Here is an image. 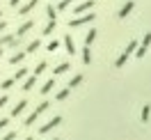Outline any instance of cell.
Here are the masks:
<instances>
[{
	"mask_svg": "<svg viewBox=\"0 0 151 140\" xmlns=\"http://www.w3.org/2000/svg\"><path fill=\"white\" fill-rule=\"evenodd\" d=\"M69 92H71V90H69V87H64V90H60V92H57L55 99H57V101H64L66 96H69Z\"/></svg>",
	"mask_w": 151,
	"mask_h": 140,
	"instance_id": "obj_23",
	"label": "cell"
},
{
	"mask_svg": "<svg viewBox=\"0 0 151 140\" xmlns=\"http://www.w3.org/2000/svg\"><path fill=\"white\" fill-rule=\"evenodd\" d=\"M48 106H50V103H48V101H41V103H39V106H37V108H35V112H30L28 117L23 120V124H25V126H32V124L37 122V117H39V115L48 110Z\"/></svg>",
	"mask_w": 151,
	"mask_h": 140,
	"instance_id": "obj_1",
	"label": "cell"
},
{
	"mask_svg": "<svg viewBox=\"0 0 151 140\" xmlns=\"http://www.w3.org/2000/svg\"><path fill=\"white\" fill-rule=\"evenodd\" d=\"M60 124H62V117H60V115H55V117H53L50 122H46V124L39 129V133H48L50 129H55V126H60Z\"/></svg>",
	"mask_w": 151,
	"mask_h": 140,
	"instance_id": "obj_5",
	"label": "cell"
},
{
	"mask_svg": "<svg viewBox=\"0 0 151 140\" xmlns=\"http://www.w3.org/2000/svg\"><path fill=\"white\" fill-rule=\"evenodd\" d=\"M14 83H16L14 78H7V81H2V83H0V87H2V90H9V87H14Z\"/></svg>",
	"mask_w": 151,
	"mask_h": 140,
	"instance_id": "obj_26",
	"label": "cell"
},
{
	"mask_svg": "<svg viewBox=\"0 0 151 140\" xmlns=\"http://www.w3.org/2000/svg\"><path fill=\"white\" fill-rule=\"evenodd\" d=\"M0 19H2V12H0Z\"/></svg>",
	"mask_w": 151,
	"mask_h": 140,
	"instance_id": "obj_37",
	"label": "cell"
},
{
	"mask_svg": "<svg viewBox=\"0 0 151 140\" xmlns=\"http://www.w3.org/2000/svg\"><path fill=\"white\" fill-rule=\"evenodd\" d=\"M53 30H55V21H48V23H46V28L41 30V32H44V37H48V35H50Z\"/></svg>",
	"mask_w": 151,
	"mask_h": 140,
	"instance_id": "obj_20",
	"label": "cell"
},
{
	"mask_svg": "<svg viewBox=\"0 0 151 140\" xmlns=\"http://www.w3.org/2000/svg\"><path fill=\"white\" fill-rule=\"evenodd\" d=\"M64 48H66V53H69V55H76V44H73V39L69 37V35L64 37Z\"/></svg>",
	"mask_w": 151,
	"mask_h": 140,
	"instance_id": "obj_11",
	"label": "cell"
},
{
	"mask_svg": "<svg viewBox=\"0 0 151 140\" xmlns=\"http://www.w3.org/2000/svg\"><path fill=\"white\" fill-rule=\"evenodd\" d=\"M135 48H137V41H135V39H133V41H128V46L124 48V53H122L119 57H117L114 67H124V65H126V60H128V57H131L133 53H135Z\"/></svg>",
	"mask_w": 151,
	"mask_h": 140,
	"instance_id": "obj_2",
	"label": "cell"
},
{
	"mask_svg": "<svg viewBox=\"0 0 151 140\" xmlns=\"http://www.w3.org/2000/svg\"><path fill=\"white\" fill-rule=\"evenodd\" d=\"M23 60H25V53H23V51H19V53H14V55L9 57V65H12V67H14V65H21Z\"/></svg>",
	"mask_w": 151,
	"mask_h": 140,
	"instance_id": "obj_12",
	"label": "cell"
},
{
	"mask_svg": "<svg viewBox=\"0 0 151 140\" xmlns=\"http://www.w3.org/2000/svg\"><path fill=\"white\" fill-rule=\"evenodd\" d=\"M25 76H28V69H25V67H21L19 71H16V74H14V81H23V78H25Z\"/></svg>",
	"mask_w": 151,
	"mask_h": 140,
	"instance_id": "obj_21",
	"label": "cell"
},
{
	"mask_svg": "<svg viewBox=\"0 0 151 140\" xmlns=\"http://www.w3.org/2000/svg\"><path fill=\"white\" fill-rule=\"evenodd\" d=\"M16 136H19L16 131H7V133L2 136V140H16Z\"/></svg>",
	"mask_w": 151,
	"mask_h": 140,
	"instance_id": "obj_28",
	"label": "cell"
},
{
	"mask_svg": "<svg viewBox=\"0 0 151 140\" xmlns=\"http://www.w3.org/2000/svg\"><path fill=\"white\" fill-rule=\"evenodd\" d=\"M94 7V0H85V2H80V5H76L73 7V12L76 14H87V12Z\"/></svg>",
	"mask_w": 151,
	"mask_h": 140,
	"instance_id": "obj_7",
	"label": "cell"
},
{
	"mask_svg": "<svg viewBox=\"0 0 151 140\" xmlns=\"http://www.w3.org/2000/svg\"><path fill=\"white\" fill-rule=\"evenodd\" d=\"M2 46L16 48V46H19V37H14V35H5V37H0V48H2Z\"/></svg>",
	"mask_w": 151,
	"mask_h": 140,
	"instance_id": "obj_6",
	"label": "cell"
},
{
	"mask_svg": "<svg viewBox=\"0 0 151 140\" xmlns=\"http://www.w3.org/2000/svg\"><path fill=\"white\" fill-rule=\"evenodd\" d=\"M53 87H55V78H48L46 83L41 85V94H48L50 90H53Z\"/></svg>",
	"mask_w": 151,
	"mask_h": 140,
	"instance_id": "obj_16",
	"label": "cell"
},
{
	"mask_svg": "<svg viewBox=\"0 0 151 140\" xmlns=\"http://www.w3.org/2000/svg\"><path fill=\"white\" fill-rule=\"evenodd\" d=\"M53 140H60V138H53Z\"/></svg>",
	"mask_w": 151,
	"mask_h": 140,
	"instance_id": "obj_38",
	"label": "cell"
},
{
	"mask_svg": "<svg viewBox=\"0 0 151 140\" xmlns=\"http://www.w3.org/2000/svg\"><path fill=\"white\" fill-rule=\"evenodd\" d=\"M133 7H135L133 2H126V5H124L122 9H119V19H126V16H128V14L133 12Z\"/></svg>",
	"mask_w": 151,
	"mask_h": 140,
	"instance_id": "obj_14",
	"label": "cell"
},
{
	"mask_svg": "<svg viewBox=\"0 0 151 140\" xmlns=\"http://www.w3.org/2000/svg\"><path fill=\"white\" fill-rule=\"evenodd\" d=\"M83 62H85V65H89V62H92V53H89V46L83 48Z\"/></svg>",
	"mask_w": 151,
	"mask_h": 140,
	"instance_id": "obj_22",
	"label": "cell"
},
{
	"mask_svg": "<svg viewBox=\"0 0 151 140\" xmlns=\"http://www.w3.org/2000/svg\"><path fill=\"white\" fill-rule=\"evenodd\" d=\"M44 71H46V62H39V65L35 67V74L32 76H39V74H44Z\"/></svg>",
	"mask_w": 151,
	"mask_h": 140,
	"instance_id": "obj_27",
	"label": "cell"
},
{
	"mask_svg": "<svg viewBox=\"0 0 151 140\" xmlns=\"http://www.w3.org/2000/svg\"><path fill=\"white\" fill-rule=\"evenodd\" d=\"M149 112H151L149 106H144V108H142V122H147V120H149Z\"/></svg>",
	"mask_w": 151,
	"mask_h": 140,
	"instance_id": "obj_30",
	"label": "cell"
},
{
	"mask_svg": "<svg viewBox=\"0 0 151 140\" xmlns=\"http://www.w3.org/2000/svg\"><path fill=\"white\" fill-rule=\"evenodd\" d=\"M0 57H2V48H0Z\"/></svg>",
	"mask_w": 151,
	"mask_h": 140,
	"instance_id": "obj_36",
	"label": "cell"
},
{
	"mask_svg": "<svg viewBox=\"0 0 151 140\" xmlns=\"http://www.w3.org/2000/svg\"><path fill=\"white\" fill-rule=\"evenodd\" d=\"M19 2H21V0H12L9 5H12V7H19Z\"/></svg>",
	"mask_w": 151,
	"mask_h": 140,
	"instance_id": "obj_34",
	"label": "cell"
},
{
	"mask_svg": "<svg viewBox=\"0 0 151 140\" xmlns=\"http://www.w3.org/2000/svg\"><path fill=\"white\" fill-rule=\"evenodd\" d=\"M73 0H60V5H57L55 9H60V12H64V9H69V5H71Z\"/></svg>",
	"mask_w": 151,
	"mask_h": 140,
	"instance_id": "obj_25",
	"label": "cell"
},
{
	"mask_svg": "<svg viewBox=\"0 0 151 140\" xmlns=\"http://www.w3.org/2000/svg\"><path fill=\"white\" fill-rule=\"evenodd\" d=\"M5 28H7V23H5V21H0V35L5 32Z\"/></svg>",
	"mask_w": 151,
	"mask_h": 140,
	"instance_id": "obj_33",
	"label": "cell"
},
{
	"mask_svg": "<svg viewBox=\"0 0 151 140\" xmlns=\"http://www.w3.org/2000/svg\"><path fill=\"white\" fill-rule=\"evenodd\" d=\"M37 2H39V0H28V2H25V5L19 9V14H23V16H25V14H30V12L37 7Z\"/></svg>",
	"mask_w": 151,
	"mask_h": 140,
	"instance_id": "obj_9",
	"label": "cell"
},
{
	"mask_svg": "<svg viewBox=\"0 0 151 140\" xmlns=\"http://www.w3.org/2000/svg\"><path fill=\"white\" fill-rule=\"evenodd\" d=\"M83 83V74H76L73 78H71V81H69V90H71V87H78V85Z\"/></svg>",
	"mask_w": 151,
	"mask_h": 140,
	"instance_id": "obj_18",
	"label": "cell"
},
{
	"mask_svg": "<svg viewBox=\"0 0 151 140\" xmlns=\"http://www.w3.org/2000/svg\"><path fill=\"white\" fill-rule=\"evenodd\" d=\"M69 69H71V65H69V62H62V65H57V67H55V71H53V74L60 76V74H66Z\"/></svg>",
	"mask_w": 151,
	"mask_h": 140,
	"instance_id": "obj_17",
	"label": "cell"
},
{
	"mask_svg": "<svg viewBox=\"0 0 151 140\" xmlns=\"http://www.w3.org/2000/svg\"><path fill=\"white\" fill-rule=\"evenodd\" d=\"M25 106H28V101H25V99H21V101L14 106V110H12V117H19L21 112L25 110Z\"/></svg>",
	"mask_w": 151,
	"mask_h": 140,
	"instance_id": "obj_10",
	"label": "cell"
},
{
	"mask_svg": "<svg viewBox=\"0 0 151 140\" xmlns=\"http://www.w3.org/2000/svg\"><path fill=\"white\" fill-rule=\"evenodd\" d=\"M94 39H96V30L92 28L89 32H87V37H85V46H92V44H94Z\"/></svg>",
	"mask_w": 151,
	"mask_h": 140,
	"instance_id": "obj_19",
	"label": "cell"
},
{
	"mask_svg": "<svg viewBox=\"0 0 151 140\" xmlns=\"http://www.w3.org/2000/svg\"><path fill=\"white\" fill-rule=\"evenodd\" d=\"M7 101H9V99H7L5 94H2V96H0V108H5V106H7Z\"/></svg>",
	"mask_w": 151,
	"mask_h": 140,
	"instance_id": "obj_31",
	"label": "cell"
},
{
	"mask_svg": "<svg viewBox=\"0 0 151 140\" xmlns=\"http://www.w3.org/2000/svg\"><path fill=\"white\" fill-rule=\"evenodd\" d=\"M39 46H41V41H39V39H32V41L28 44V48H25V53H37Z\"/></svg>",
	"mask_w": 151,
	"mask_h": 140,
	"instance_id": "obj_15",
	"label": "cell"
},
{
	"mask_svg": "<svg viewBox=\"0 0 151 140\" xmlns=\"http://www.w3.org/2000/svg\"><path fill=\"white\" fill-rule=\"evenodd\" d=\"M149 44H151V32H147L144 39H142V44H137V48H135V55H137V57H144V53L149 51Z\"/></svg>",
	"mask_w": 151,
	"mask_h": 140,
	"instance_id": "obj_4",
	"label": "cell"
},
{
	"mask_svg": "<svg viewBox=\"0 0 151 140\" xmlns=\"http://www.w3.org/2000/svg\"><path fill=\"white\" fill-rule=\"evenodd\" d=\"M7 124H9V120H7V117H2V120H0V131L5 129V126H7Z\"/></svg>",
	"mask_w": 151,
	"mask_h": 140,
	"instance_id": "obj_32",
	"label": "cell"
},
{
	"mask_svg": "<svg viewBox=\"0 0 151 140\" xmlns=\"http://www.w3.org/2000/svg\"><path fill=\"white\" fill-rule=\"evenodd\" d=\"M46 14H48V21H55V14H57V9L53 7V5H48V7H46Z\"/></svg>",
	"mask_w": 151,
	"mask_h": 140,
	"instance_id": "obj_24",
	"label": "cell"
},
{
	"mask_svg": "<svg viewBox=\"0 0 151 140\" xmlns=\"http://www.w3.org/2000/svg\"><path fill=\"white\" fill-rule=\"evenodd\" d=\"M25 140H35V138H32V136H30V138H25Z\"/></svg>",
	"mask_w": 151,
	"mask_h": 140,
	"instance_id": "obj_35",
	"label": "cell"
},
{
	"mask_svg": "<svg viewBox=\"0 0 151 140\" xmlns=\"http://www.w3.org/2000/svg\"><path fill=\"white\" fill-rule=\"evenodd\" d=\"M48 53H55V51H57V48H60V41H50V44H48Z\"/></svg>",
	"mask_w": 151,
	"mask_h": 140,
	"instance_id": "obj_29",
	"label": "cell"
},
{
	"mask_svg": "<svg viewBox=\"0 0 151 140\" xmlns=\"http://www.w3.org/2000/svg\"><path fill=\"white\" fill-rule=\"evenodd\" d=\"M35 83H37V76H28L25 83H23V92H30V90L35 87Z\"/></svg>",
	"mask_w": 151,
	"mask_h": 140,
	"instance_id": "obj_13",
	"label": "cell"
},
{
	"mask_svg": "<svg viewBox=\"0 0 151 140\" xmlns=\"http://www.w3.org/2000/svg\"><path fill=\"white\" fill-rule=\"evenodd\" d=\"M32 28H35V21H25V23L16 30V37H23V35H25V32H30Z\"/></svg>",
	"mask_w": 151,
	"mask_h": 140,
	"instance_id": "obj_8",
	"label": "cell"
},
{
	"mask_svg": "<svg viewBox=\"0 0 151 140\" xmlns=\"http://www.w3.org/2000/svg\"><path fill=\"white\" fill-rule=\"evenodd\" d=\"M96 16L92 12H87V14H80V16H76V19L69 21V28H80V25H87V23H92Z\"/></svg>",
	"mask_w": 151,
	"mask_h": 140,
	"instance_id": "obj_3",
	"label": "cell"
}]
</instances>
